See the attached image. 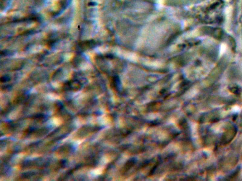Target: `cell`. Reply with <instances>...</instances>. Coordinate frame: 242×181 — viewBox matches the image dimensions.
Segmentation results:
<instances>
[{"mask_svg": "<svg viewBox=\"0 0 242 181\" xmlns=\"http://www.w3.org/2000/svg\"><path fill=\"white\" fill-rule=\"evenodd\" d=\"M226 46L224 44H222L221 47V49H220V53L222 54L224 52L226 51Z\"/></svg>", "mask_w": 242, "mask_h": 181, "instance_id": "obj_1", "label": "cell"}]
</instances>
